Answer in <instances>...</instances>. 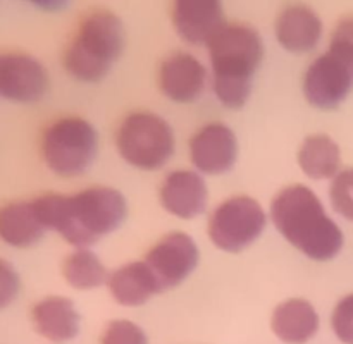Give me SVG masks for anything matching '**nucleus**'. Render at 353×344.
<instances>
[{"instance_id":"nucleus-1","label":"nucleus","mask_w":353,"mask_h":344,"mask_svg":"<svg viewBox=\"0 0 353 344\" xmlns=\"http://www.w3.org/2000/svg\"><path fill=\"white\" fill-rule=\"evenodd\" d=\"M47 230H55L74 248H90L123 226L126 196L112 186H90L72 195L48 193L33 200Z\"/></svg>"},{"instance_id":"nucleus-2","label":"nucleus","mask_w":353,"mask_h":344,"mask_svg":"<svg viewBox=\"0 0 353 344\" xmlns=\"http://www.w3.org/2000/svg\"><path fill=\"white\" fill-rule=\"evenodd\" d=\"M269 219L278 233L310 260H331L343 248V230L327 215L319 196L305 184L283 188L272 198Z\"/></svg>"},{"instance_id":"nucleus-3","label":"nucleus","mask_w":353,"mask_h":344,"mask_svg":"<svg viewBox=\"0 0 353 344\" xmlns=\"http://www.w3.org/2000/svg\"><path fill=\"white\" fill-rule=\"evenodd\" d=\"M214 95L228 109H241L264 57V40L254 26L226 23L207 47Z\"/></svg>"},{"instance_id":"nucleus-4","label":"nucleus","mask_w":353,"mask_h":344,"mask_svg":"<svg viewBox=\"0 0 353 344\" xmlns=\"http://www.w3.org/2000/svg\"><path fill=\"white\" fill-rule=\"evenodd\" d=\"M126 45L123 19L109 9L86 12L64 52V67L74 79L97 83L119 61Z\"/></svg>"},{"instance_id":"nucleus-5","label":"nucleus","mask_w":353,"mask_h":344,"mask_svg":"<svg viewBox=\"0 0 353 344\" xmlns=\"http://www.w3.org/2000/svg\"><path fill=\"white\" fill-rule=\"evenodd\" d=\"M119 157L140 171H159L176 151L171 124L152 110H134L119 122L116 131Z\"/></svg>"},{"instance_id":"nucleus-6","label":"nucleus","mask_w":353,"mask_h":344,"mask_svg":"<svg viewBox=\"0 0 353 344\" xmlns=\"http://www.w3.org/2000/svg\"><path fill=\"white\" fill-rule=\"evenodd\" d=\"M99 141V131L90 120L78 116L61 117L41 134V158L54 174L76 178L95 162Z\"/></svg>"},{"instance_id":"nucleus-7","label":"nucleus","mask_w":353,"mask_h":344,"mask_svg":"<svg viewBox=\"0 0 353 344\" xmlns=\"http://www.w3.org/2000/svg\"><path fill=\"white\" fill-rule=\"evenodd\" d=\"M268 220V212L257 200L248 195H234L212 210L207 234L219 250L240 253L262 236Z\"/></svg>"},{"instance_id":"nucleus-8","label":"nucleus","mask_w":353,"mask_h":344,"mask_svg":"<svg viewBox=\"0 0 353 344\" xmlns=\"http://www.w3.org/2000/svg\"><path fill=\"white\" fill-rule=\"evenodd\" d=\"M353 89V64L324 52L305 69L302 79L303 96L317 109H334Z\"/></svg>"},{"instance_id":"nucleus-9","label":"nucleus","mask_w":353,"mask_h":344,"mask_svg":"<svg viewBox=\"0 0 353 344\" xmlns=\"http://www.w3.org/2000/svg\"><path fill=\"white\" fill-rule=\"evenodd\" d=\"M143 261L154 272L162 291L172 289L188 279L199 265V244L190 234L172 230L147 251Z\"/></svg>"},{"instance_id":"nucleus-10","label":"nucleus","mask_w":353,"mask_h":344,"mask_svg":"<svg viewBox=\"0 0 353 344\" xmlns=\"http://www.w3.org/2000/svg\"><path fill=\"white\" fill-rule=\"evenodd\" d=\"M188 157L195 171L202 175L230 172L238 158L236 133L219 120L203 124L190 138Z\"/></svg>"},{"instance_id":"nucleus-11","label":"nucleus","mask_w":353,"mask_h":344,"mask_svg":"<svg viewBox=\"0 0 353 344\" xmlns=\"http://www.w3.org/2000/svg\"><path fill=\"white\" fill-rule=\"evenodd\" d=\"M210 71L190 52H172L161 62L157 85L162 95L176 103L195 102L205 92Z\"/></svg>"},{"instance_id":"nucleus-12","label":"nucleus","mask_w":353,"mask_h":344,"mask_svg":"<svg viewBox=\"0 0 353 344\" xmlns=\"http://www.w3.org/2000/svg\"><path fill=\"white\" fill-rule=\"evenodd\" d=\"M48 89V72L28 54L0 55V96L9 102L33 103Z\"/></svg>"},{"instance_id":"nucleus-13","label":"nucleus","mask_w":353,"mask_h":344,"mask_svg":"<svg viewBox=\"0 0 353 344\" xmlns=\"http://www.w3.org/2000/svg\"><path fill=\"white\" fill-rule=\"evenodd\" d=\"M171 21L178 36L193 47H209L228 23L217 0H176Z\"/></svg>"},{"instance_id":"nucleus-14","label":"nucleus","mask_w":353,"mask_h":344,"mask_svg":"<svg viewBox=\"0 0 353 344\" xmlns=\"http://www.w3.org/2000/svg\"><path fill=\"white\" fill-rule=\"evenodd\" d=\"M159 202L165 212L178 219H195L209 205V186L195 169H176L162 181Z\"/></svg>"},{"instance_id":"nucleus-15","label":"nucleus","mask_w":353,"mask_h":344,"mask_svg":"<svg viewBox=\"0 0 353 344\" xmlns=\"http://www.w3.org/2000/svg\"><path fill=\"white\" fill-rule=\"evenodd\" d=\"M278 43L292 54H307L319 45L324 24L317 10L305 3L286 6L274 23Z\"/></svg>"},{"instance_id":"nucleus-16","label":"nucleus","mask_w":353,"mask_h":344,"mask_svg":"<svg viewBox=\"0 0 353 344\" xmlns=\"http://www.w3.org/2000/svg\"><path fill=\"white\" fill-rule=\"evenodd\" d=\"M34 329L52 343H65L78 336L81 316L72 299L65 296H47L31 310Z\"/></svg>"},{"instance_id":"nucleus-17","label":"nucleus","mask_w":353,"mask_h":344,"mask_svg":"<svg viewBox=\"0 0 353 344\" xmlns=\"http://www.w3.org/2000/svg\"><path fill=\"white\" fill-rule=\"evenodd\" d=\"M105 286L110 296L123 306H141L162 292L157 277L143 260L117 267L109 274Z\"/></svg>"},{"instance_id":"nucleus-18","label":"nucleus","mask_w":353,"mask_h":344,"mask_svg":"<svg viewBox=\"0 0 353 344\" xmlns=\"http://www.w3.org/2000/svg\"><path fill=\"white\" fill-rule=\"evenodd\" d=\"M271 329L283 343L305 344L319 330V313L305 298H288L271 315Z\"/></svg>"},{"instance_id":"nucleus-19","label":"nucleus","mask_w":353,"mask_h":344,"mask_svg":"<svg viewBox=\"0 0 353 344\" xmlns=\"http://www.w3.org/2000/svg\"><path fill=\"white\" fill-rule=\"evenodd\" d=\"M45 226L31 202L0 206V239L12 248H30L43 237Z\"/></svg>"},{"instance_id":"nucleus-20","label":"nucleus","mask_w":353,"mask_h":344,"mask_svg":"<svg viewBox=\"0 0 353 344\" xmlns=\"http://www.w3.org/2000/svg\"><path fill=\"white\" fill-rule=\"evenodd\" d=\"M296 160L307 178L324 181V179H333L340 172L341 151L330 134L316 133L309 134L300 143Z\"/></svg>"},{"instance_id":"nucleus-21","label":"nucleus","mask_w":353,"mask_h":344,"mask_svg":"<svg viewBox=\"0 0 353 344\" xmlns=\"http://www.w3.org/2000/svg\"><path fill=\"white\" fill-rule=\"evenodd\" d=\"M109 274L99 255L90 248H74L62 264L65 282L79 291H90L107 284Z\"/></svg>"},{"instance_id":"nucleus-22","label":"nucleus","mask_w":353,"mask_h":344,"mask_svg":"<svg viewBox=\"0 0 353 344\" xmlns=\"http://www.w3.org/2000/svg\"><path fill=\"white\" fill-rule=\"evenodd\" d=\"M330 200L341 217L353 222V167L343 169L331 179Z\"/></svg>"},{"instance_id":"nucleus-23","label":"nucleus","mask_w":353,"mask_h":344,"mask_svg":"<svg viewBox=\"0 0 353 344\" xmlns=\"http://www.w3.org/2000/svg\"><path fill=\"white\" fill-rule=\"evenodd\" d=\"M100 344H148V337L138 323L117 319L107 323Z\"/></svg>"},{"instance_id":"nucleus-24","label":"nucleus","mask_w":353,"mask_h":344,"mask_svg":"<svg viewBox=\"0 0 353 344\" xmlns=\"http://www.w3.org/2000/svg\"><path fill=\"white\" fill-rule=\"evenodd\" d=\"M331 325L341 343L353 344V292L336 303L331 315Z\"/></svg>"},{"instance_id":"nucleus-25","label":"nucleus","mask_w":353,"mask_h":344,"mask_svg":"<svg viewBox=\"0 0 353 344\" xmlns=\"http://www.w3.org/2000/svg\"><path fill=\"white\" fill-rule=\"evenodd\" d=\"M327 52L353 64V14L338 21L331 33Z\"/></svg>"},{"instance_id":"nucleus-26","label":"nucleus","mask_w":353,"mask_h":344,"mask_svg":"<svg viewBox=\"0 0 353 344\" xmlns=\"http://www.w3.org/2000/svg\"><path fill=\"white\" fill-rule=\"evenodd\" d=\"M21 281L16 268L7 260L0 258V310L7 308L19 294Z\"/></svg>"}]
</instances>
